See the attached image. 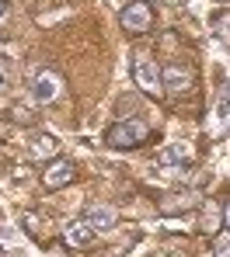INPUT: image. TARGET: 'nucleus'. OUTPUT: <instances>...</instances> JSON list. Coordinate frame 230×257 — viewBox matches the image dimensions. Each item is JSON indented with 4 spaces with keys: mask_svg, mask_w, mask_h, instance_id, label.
Masks as SVG:
<instances>
[{
    "mask_svg": "<svg viewBox=\"0 0 230 257\" xmlns=\"http://www.w3.org/2000/svg\"><path fill=\"white\" fill-rule=\"evenodd\" d=\"M73 174H77V167L70 164V160H56L52 167H46V188H66L70 181H73Z\"/></svg>",
    "mask_w": 230,
    "mask_h": 257,
    "instance_id": "obj_10",
    "label": "nucleus"
},
{
    "mask_svg": "<svg viewBox=\"0 0 230 257\" xmlns=\"http://www.w3.org/2000/svg\"><path fill=\"white\" fill-rule=\"evenodd\" d=\"M63 240L73 247V250H81V247H88L94 240V229L81 219V222H66V229H63Z\"/></svg>",
    "mask_w": 230,
    "mask_h": 257,
    "instance_id": "obj_11",
    "label": "nucleus"
},
{
    "mask_svg": "<svg viewBox=\"0 0 230 257\" xmlns=\"http://www.w3.org/2000/svg\"><path fill=\"white\" fill-rule=\"evenodd\" d=\"M202 219H206V222H202V229H209V233H213V229L220 226V209H216V205L209 202V205H206V215H202Z\"/></svg>",
    "mask_w": 230,
    "mask_h": 257,
    "instance_id": "obj_12",
    "label": "nucleus"
},
{
    "mask_svg": "<svg viewBox=\"0 0 230 257\" xmlns=\"http://www.w3.org/2000/svg\"><path fill=\"white\" fill-rule=\"evenodd\" d=\"M164 226H168V229H185V222H182V219H168Z\"/></svg>",
    "mask_w": 230,
    "mask_h": 257,
    "instance_id": "obj_17",
    "label": "nucleus"
},
{
    "mask_svg": "<svg viewBox=\"0 0 230 257\" xmlns=\"http://www.w3.org/2000/svg\"><path fill=\"white\" fill-rule=\"evenodd\" d=\"M7 11H11V7H7V0H0V21H7Z\"/></svg>",
    "mask_w": 230,
    "mask_h": 257,
    "instance_id": "obj_18",
    "label": "nucleus"
},
{
    "mask_svg": "<svg viewBox=\"0 0 230 257\" xmlns=\"http://www.w3.org/2000/svg\"><path fill=\"white\" fill-rule=\"evenodd\" d=\"M119 25H122V32H129V35L150 32V28H154V7H150V0H129V4L119 11Z\"/></svg>",
    "mask_w": 230,
    "mask_h": 257,
    "instance_id": "obj_2",
    "label": "nucleus"
},
{
    "mask_svg": "<svg viewBox=\"0 0 230 257\" xmlns=\"http://www.w3.org/2000/svg\"><path fill=\"white\" fill-rule=\"evenodd\" d=\"M11 115H14V118H21V122H32V115H35V111H32L28 104H14V108H11Z\"/></svg>",
    "mask_w": 230,
    "mask_h": 257,
    "instance_id": "obj_15",
    "label": "nucleus"
},
{
    "mask_svg": "<svg viewBox=\"0 0 230 257\" xmlns=\"http://www.w3.org/2000/svg\"><path fill=\"white\" fill-rule=\"evenodd\" d=\"M28 150H32L35 160H46V157H56V153H59V139H56L52 132H35V136L28 139Z\"/></svg>",
    "mask_w": 230,
    "mask_h": 257,
    "instance_id": "obj_8",
    "label": "nucleus"
},
{
    "mask_svg": "<svg viewBox=\"0 0 230 257\" xmlns=\"http://www.w3.org/2000/svg\"><path fill=\"white\" fill-rule=\"evenodd\" d=\"M216 4H230V0H216Z\"/></svg>",
    "mask_w": 230,
    "mask_h": 257,
    "instance_id": "obj_20",
    "label": "nucleus"
},
{
    "mask_svg": "<svg viewBox=\"0 0 230 257\" xmlns=\"http://www.w3.org/2000/svg\"><path fill=\"white\" fill-rule=\"evenodd\" d=\"M223 222H227V226H230V205H227V209H223Z\"/></svg>",
    "mask_w": 230,
    "mask_h": 257,
    "instance_id": "obj_19",
    "label": "nucleus"
},
{
    "mask_svg": "<svg viewBox=\"0 0 230 257\" xmlns=\"http://www.w3.org/2000/svg\"><path fill=\"white\" fill-rule=\"evenodd\" d=\"M0 257H4V243H0Z\"/></svg>",
    "mask_w": 230,
    "mask_h": 257,
    "instance_id": "obj_21",
    "label": "nucleus"
},
{
    "mask_svg": "<svg viewBox=\"0 0 230 257\" xmlns=\"http://www.w3.org/2000/svg\"><path fill=\"white\" fill-rule=\"evenodd\" d=\"M157 164L168 167V171H182V167L192 164V150L185 143H168V146L157 150Z\"/></svg>",
    "mask_w": 230,
    "mask_h": 257,
    "instance_id": "obj_6",
    "label": "nucleus"
},
{
    "mask_svg": "<svg viewBox=\"0 0 230 257\" xmlns=\"http://www.w3.org/2000/svg\"><path fill=\"white\" fill-rule=\"evenodd\" d=\"M192 87V70L188 66H178V63H171L168 70H164V90H171V94H182Z\"/></svg>",
    "mask_w": 230,
    "mask_h": 257,
    "instance_id": "obj_9",
    "label": "nucleus"
},
{
    "mask_svg": "<svg viewBox=\"0 0 230 257\" xmlns=\"http://www.w3.org/2000/svg\"><path fill=\"white\" fill-rule=\"evenodd\" d=\"M7 84H11V70H7V63L0 59V94L7 90Z\"/></svg>",
    "mask_w": 230,
    "mask_h": 257,
    "instance_id": "obj_16",
    "label": "nucleus"
},
{
    "mask_svg": "<svg viewBox=\"0 0 230 257\" xmlns=\"http://www.w3.org/2000/svg\"><path fill=\"white\" fill-rule=\"evenodd\" d=\"M133 80L150 97H161L164 94V70H157V63L150 56H136L133 59Z\"/></svg>",
    "mask_w": 230,
    "mask_h": 257,
    "instance_id": "obj_3",
    "label": "nucleus"
},
{
    "mask_svg": "<svg viewBox=\"0 0 230 257\" xmlns=\"http://www.w3.org/2000/svg\"><path fill=\"white\" fill-rule=\"evenodd\" d=\"M84 222L91 226L94 233H112V229L119 226V212H115L112 205H91L88 215H84Z\"/></svg>",
    "mask_w": 230,
    "mask_h": 257,
    "instance_id": "obj_7",
    "label": "nucleus"
},
{
    "mask_svg": "<svg viewBox=\"0 0 230 257\" xmlns=\"http://www.w3.org/2000/svg\"><path fill=\"white\" fill-rule=\"evenodd\" d=\"M59 94H63V80H59V73H52V70H39V73L32 77V97H35L39 104L56 101Z\"/></svg>",
    "mask_w": 230,
    "mask_h": 257,
    "instance_id": "obj_5",
    "label": "nucleus"
},
{
    "mask_svg": "<svg viewBox=\"0 0 230 257\" xmlns=\"http://www.w3.org/2000/svg\"><path fill=\"white\" fill-rule=\"evenodd\" d=\"M227 128H230V87L220 84L216 104H213V111H209V136H213V139H223Z\"/></svg>",
    "mask_w": 230,
    "mask_h": 257,
    "instance_id": "obj_4",
    "label": "nucleus"
},
{
    "mask_svg": "<svg viewBox=\"0 0 230 257\" xmlns=\"http://www.w3.org/2000/svg\"><path fill=\"white\" fill-rule=\"evenodd\" d=\"M213 257H230V236H216L213 240Z\"/></svg>",
    "mask_w": 230,
    "mask_h": 257,
    "instance_id": "obj_14",
    "label": "nucleus"
},
{
    "mask_svg": "<svg viewBox=\"0 0 230 257\" xmlns=\"http://www.w3.org/2000/svg\"><path fill=\"white\" fill-rule=\"evenodd\" d=\"M146 136H150V128L133 118V122H115V125L105 132V143L112 150H139L146 143Z\"/></svg>",
    "mask_w": 230,
    "mask_h": 257,
    "instance_id": "obj_1",
    "label": "nucleus"
},
{
    "mask_svg": "<svg viewBox=\"0 0 230 257\" xmlns=\"http://www.w3.org/2000/svg\"><path fill=\"white\" fill-rule=\"evenodd\" d=\"M213 28H216L220 35H227V39H230V11H223V14L213 18Z\"/></svg>",
    "mask_w": 230,
    "mask_h": 257,
    "instance_id": "obj_13",
    "label": "nucleus"
}]
</instances>
